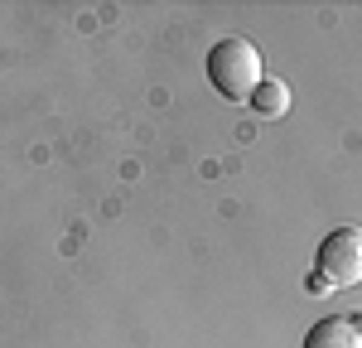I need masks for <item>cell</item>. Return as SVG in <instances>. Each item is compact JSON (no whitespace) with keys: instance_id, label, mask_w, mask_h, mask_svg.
Segmentation results:
<instances>
[{"instance_id":"6da1fadb","label":"cell","mask_w":362,"mask_h":348,"mask_svg":"<svg viewBox=\"0 0 362 348\" xmlns=\"http://www.w3.org/2000/svg\"><path fill=\"white\" fill-rule=\"evenodd\" d=\"M208 78L213 87L223 92L227 102H251V92L266 83V58L261 49L242 39V34H232L223 44H213V54H208Z\"/></svg>"},{"instance_id":"7a4b0ae2","label":"cell","mask_w":362,"mask_h":348,"mask_svg":"<svg viewBox=\"0 0 362 348\" xmlns=\"http://www.w3.org/2000/svg\"><path fill=\"white\" fill-rule=\"evenodd\" d=\"M314 276L334 290H353L362 286V228L358 223H343L319 242V261H314Z\"/></svg>"},{"instance_id":"3957f363","label":"cell","mask_w":362,"mask_h":348,"mask_svg":"<svg viewBox=\"0 0 362 348\" xmlns=\"http://www.w3.org/2000/svg\"><path fill=\"white\" fill-rule=\"evenodd\" d=\"M300 348H362V319H353V315L319 319V324L305 334Z\"/></svg>"},{"instance_id":"277c9868","label":"cell","mask_w":362,"mask_h":348,"mask_svg":"<svg viewBox=\"0 0 362 348\" xmlns=\"http://www.w3.org/2000/svg\"><path fill=\"white\" fill-rule=\"evenodd\" d=\"M251 107L261 116H285L290 112V87L280 83V78H266V83L251 92Z\"/></svg>"}]
</instances>
